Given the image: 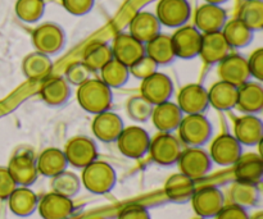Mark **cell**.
<instances>
[{
    "mask_svg": "<svg viewBox=\"0 0 263 219\" xmlns=\"http://www.w3.org/2000/svg\"><path fill=\"white\" fill-rule=\"evenodd\" d=\"M77 102L81 109L89 114L110 110L113 103V91L100 78H89L77 86Z\"/></svg>",
    "mask_w": 263,
    "mask_h": 219,
    "instance_id": "cell-1",
    "label": "cell"
},
{
    "mask_svg": "<svg viewBox=\"0 0 263 219\" xmlns=\"http://www.w3.org/2000/svg\"><path fill=\"white\" fill-rule=\"evenodd\" d=\"M81 184L85 189L94 195L109 194L117 184V173L109 163L94 161L82 168Z\"/></svg>",
    "mask_w": 263,
    "mask_h": 219,
    "instance_id": "cell-2",
    "label": "cell"
},
{
    "mask_svg": "<svg viewBox=\"0 0 263 219\" xmlns=\"http://www.w3.org/2000/svg\"><path fill=\"white\" fill-rule=\"evenodd\" d=\"M177 131L181 143L187 148H203L213 136L212 123L204 114L184 115Z\"/></svg>",
    "mask_w": 263,
    "mask_h": 219,
    "instance_id": "cell-3",
    "label": "cell"
},
{
    "mask_svg": "<svg viewBox=\"0 0 263 219\" xmlns=\"http://www.w3.org/2000/svg\"><path fill=\"white\" fill-rule=\"evenodd\" d=\"M151 140V135L143 127L128 126V127L123 128L116 144L123 156L138 161L148 154Z\"/></svg>",
    "mask_w": 263,
    "mask_h": 219,
    "instance_id": "cell-4",
    "label": "cell"
},
{
    "mask_svg": "<svg viewBox=\"0 0 263 219\" xmlns=\"http://www.w3.org/2000/svg\"><path fill=\"white\" fill-rule=\"evenodd\" d=\"M182 151V144L172 133L159 132L151 140L149 156L156 164L161 167L175 166Z\"/></svg>",
    "mask_w": 263,
    "mask_h": 219,
    "instance_id": "cell-5",
    "label": "cell"
},
{
    "mask_svg": "<svg viewBox=\"0 0 263 219\" xmlns=\"http://www.w3.org/2000/svg\"><path fill=\"white\" fill-rule=\"evenodd\" d=\"M32 44L36 51L49 56L55 55L61 53L66 45V33L57 23H43L33 30Z\"/></svg>",
    "mask_w": 263,
    "mask_h": 219,
    "instance_id": "cell-6",
    "label": "cell"
},
{
    "mask_svg": "<svg viewBox=\"0 0 263 219\" xmlns=\"http://www.w3.org/2000/svg\"><path fill=\"white\" fill-rule=\"evenodd\" d=\"M176 164L180 173L185 174L193 181L204 178L213 166L210 154L203 148H187L182 150Z\"/></svg>",
    "mask_w": 263,
    "mask_h": 219,
    "instance_id": "cell-7",
    "label": "cell"
},
{
    "mask_svg": "<svg viewBox=\"0 0 263 219\" xmlns=\"http://www.w3.org/2000/svg\"><path fill=\"white\" fill-rule=\"evenodd\" d=\"M68 166L76 169H82L98 159V146L92 138L87 136H74L64 145Z\"/></svg>",
    "mask_w": 263,
    "mask_h": 219,
    "instance_id": "cell-8",
    "label": "cell"
},
{
    "mask_svg": "<svg viewBox=\"0 0 263 219\" xmlns=\"http://www.w3.org/2000/svg\"><path fill=\"white\" fill-rule=\"evenodd\" d=\"M190 202L195 214L205 219L215 218L226 205L225 195L216 186H204L195 190Z\"/></svg>",
    "mask_w": 263,
    "mask_h": 219,
    "instance_id": "cell-9",
    "label": "cell"
},
{
    "mask_svg": "<svg viewBox=\"0 0 263 219\" xmlns=\"http://www.w3.org/2000/svg\"><path fill=\"white\" fill-rule=\"evenodd\" d=\"M175 92V85L171 77L157 71L141 81L140 95L152 105H158L171 100Z\"/></svg>",
    "mask_w": 263,
    "mask_h": 219,
    "instance_id": "cell-10",
    "label": "cell"
},
{
    "mask_svg": "<svg viewBox=\"0 0 263 219\" xmlns=\"http://www.w3.org/2000/svg\"><path fill=\"white\" fill-rule=\"evenodd\" d=\"M208 154L212 163L220 167H233L243 154V146L234 135L222 133L213 138Z\"/></svg>",
    "mask_w": 263,
    "mask_h": 219,
    "instance_id": "cell-11",
    "label": "cell"
},
{
    "mask_svg": "<svg viewBox=\"0 0 263 219\" xmlns=\"http://www.w3.org/2000/svg\"><path fill=\"white\" fill-rule=\"evenodd\" d=\"M202 35L203 33L199 32L194 26L185 25L176 28L175 33L171 36L176 58L190 61L199 56Z\"/></svg>",
    "mask_w": 263,
    "mask_h": 219,
    "instance_id": "cell-12",
    "label": "cell"
},
{
    "mask_svg": "<svg viewBox=\"0 0 263 219\" xmlns=\"http://www.w3.org/2000/svg\"><path fill=\"white\" fill-rule=\"evenodd\" d=\"M156 15L162 26L179 28L189 22L192 7L187 0H159Z\"/></svg>",
    "mask_w": 263,
    "mask_h": 219,
    "instance_id": "cell-13",
    "label": "cell"
},
{
    "mask_svg": "<svg viewBox=\"0 0 263 219\" xmlns=\"http://www.w3.org/2000/svg\"><path fill=\"white\" fill-rule=\"evenodd\" d=\"M176 104L185 115L204 114L210 108L208 90L198 84L185 85L177 95Z\"/></svg>",
    "mask_w": 263,
    "mask_h": 219,
    "instance_id": "cell-14",
    "label": "cell"
},
{
    "mask_svg": "<svg viewBox=\"0 0 263 219\" xmlns=\"http://www.w3.org/2000/svg\"><path fill=\"white\" fill-rule=\"evenodd\" d=\"M217 66L221 81H225L236 87L251 81L252 76L248 68V62L240 54H229Z\"/></svg>",
    "mask_w": 263,
    "mask_h": 219,
    "instance_id": "cell-15",
    "label": "cell"
},
{
    "mask_svg": "<svg viewBox=\"0 0 263 219\" xmlns=\"http://www.w3.org/2000/svg\"><path fill=\"white\" fill-rule=\"evenodd\" d=\"M125 128L123 120L110 110L99 113L94 117L91 123V131L95 138L104 144L116 143L118 136Z\"/></svg>",
    "mask_w": 263,
    "mask_h": 219,
    "instance_id": "cell-16",
    "label": "cell"
},
{
    "mask_svg": "<svg viewBox=\"0 0 263 219\" xmlns=\"http://www.w3.org/2000/svg\"><path fill=\"white\" fill-rule=\"evenodd\" d=\"M113 58L125 66L131 67L136 61L145 55V44L136 40L130 33H118L112 43Z\"/></svg>",
    "mask_w": 263,
    "mask_h": 219,
    "instance_id": "cell-17",
    "label": "cell"
},
{
    "mask_svg": "<svg viewBox=\"0 0 263 219\" xmlns=\"http://www.w3.org/2000/svg\"><path fill=\"white\" fill-rule=\"evenodd\" d=\"M7 168L17 186L31 187L40 176L36 167V159L27 153L15 154L9 161Z\"/></svg>",
    "mask_w": 263,
    "mask_h": 219,
    "instance_id": "cell-18",
    "label": "cell"
},
{
    "mask_svg": "<svg viewBox=\"0 0 263 219\" xmlns=\"http://www.w3.org/2000/svg\"><path fill=\"white\" fill-rule=\"evenodd\" d=\"M72 199L51 191L39 199L37 212L43 219H69L73 214Z\"/></svg>",
    "mask_w": 263,
    "mask_h": 219,
    "instance_id": "cell-19",
    "label": "cell"
},
{
    "mask_svg": "<svg viewBox=\"0 0 263 219\" xmlns=\"http://www.w3.org/2000/svg\"><path fill=\"white\" fill-rule=\"evenodd\" d=\"M226 22L228 14L221 5L205 3L198 8L194 14V27L202 33L222 31Z\"/></svg>",
    "mask_w": 263,
    "mask_h": 219,
    "instance_id": "cell-20",
    "label": "cell"
},
{
    "mask_svg": "<svg viewBox=\"0 0 263 219\" xmlns=\"http://www.w3.org/2000/svg\"><path fill=\"white\" fill-rule=\"evenodd\" d=\"M234 137L241 146H257L262 143L263 122L253 114H244L234 123Z\"/></svg>",
    "mask_w": 263,
    "mask_h": 219,
    "instance_id": "cell-21",
    "label": "cell"
},
{
    "mask_svg": "<svg viewBox=\"0 0 263 219\" xmlns=\"http://www.w3.org/2000/svg\"><path fill=\"white\" fill-rule=\"evenodd\" d=\"M184 115L185 114L180 109L179 105L170 100V102L162 103V104L156 105L153 108L151 120L154 127L159 132L172 133L177 131Z\"/></svg>",
    "mask_w": 263,
    "mask_h": 219,
    "instance_id": "cell-22",
    "label": "cell"
},
{
    "mask_svg": "<svg viewBox=\"0 0 263 219\" xmlns=\"http://www.w3.org/2000/svg\"><path fill=\"white\" fill-rule=\"evenodd\" d=\"M230 49L221 31L203 33L199 56L208 66H217L230 54Z\"/></svg>",
    "mask_w": 263,
    "mask_h": 219,
    "instance_id": "cell-23",
    "label": "cell"
},
{
    "mask_svg": "<svg viewBox=\"0 0 263 219\" xmlns=\"http://www.w3.org/2000/svg\"><path fill=\"white\" fill-rule=\"evenodd\" d=\"M236 108L243 114L257 115L263 110V86L262 82L248 81L238 87Z\"/></svg>",
    "mask_w": 263,
    "mask_h": 219,
    "instance_id": "cell-24",
    "label": "cell"
},
{
    "mask_svg": "<svg viewBox=\"0 0 263 219\" xmlns=\"http://www.w3.org/2000/svg\"><path fill=\"white\" fill-rule=\"evenodd\" d=\"M195 190V181L182 173H175L164 182V195L175 204H186L192 200Z\"/></svg>",
    "mask_w": 263,
    "mask_h": 219,
    "instance_id": "cell-25",
    "label": "cell"
},
{
    "mask_svg": "<svg viewBox=\"0 0 263 219\" xmlns=\"http://www.w3.org/2000/svg\"><path fill=\"white\" fill-rule=\"evenodd\" d=\"M130 35L140 43L146 44L161 33L162 25L156 14L151 12H138L130 21Z\"/></svg>",
    "mask_w": 263,
    "mask_h": 219,
    "instance_id": "cell-26",
    "label": "cell"
},
{
    "mask_svg": "<svg viewBox=\"0 0 263 219\" xmlns=\"http://www.w3.org/2000/svg\"><path fill=\"white\" fill-rule=\"evenodd\" d=\"M233 167L236 181L249 182V184L256 185H259L262 182L263 161L258 154H241L240 158Z\"/></svg>",
    "mask_w": 263,
    "mask_h": 219,
    "instance_id": "cell-27",
    "label": "cell"
},
{
    "mask_svg": "<svg viewBox=\"0 0 263 219\" xmlns=\"http://www.w3.org/2000/svg\"><path fill=\"white\" fill-rule=\"evenodd\" d=\"M36 167L40 176L53 178L68 168V162L62 149L48 148L39 154Z\"/></svg>",
    "mask_w": 263,
    "mask_h": 219,
    "instance_id": "cell-28",
    "label": "cell"
},
{
    "mask_svg": "<svg viewBox=\"0 0 263 219\" xmlns=\"http://www.w3.org/2000/svg\"><path fill=\"white\" fill-rule=\"evenodd\" d=\"M39 197L30 187L17 186L8 197L9 210L20 218L31 217L37 210Z\"/></svg>",
    "mask_w": 263,
    "mask_h": 219,
    "instance_id": "cell-29",
    "label": "cell"
},
{
    "mask_svg": "<svg viewBox=\"0 0 263 219\" xmlns=\"http://www.w3.org/2000/svg\"><path fill=\"white\" fill-rule=\"evenodd\" d=\"M71 85L66 81L64 77H55L41 86L40 96L48 107L61 108L71 99Z\"/></svg>",
    "mask_w": 263,
    "mask_h": 219,
    "instance_id": "cell-30",
    "label": "cell"
},
{
    "mask_svg": "<svg viewBox=\"0 0 263 219\" xmlns=\"http://www.w3.org/2000/svg\"><path fill=\"white\" fill-rule=\"evenodd\" d=\"M208 99H210V107L220 112H228L236 108L238 87L220 79L208 90Z\"/></svg>",
    "mask_w": 263,
    "mask_h": 219,
    "instance_id": "cell-31",
    "label": "cell"
},
{
    "mask_svg": "<svg viewBox=\"0 0 263 219\" xmlns=\"http://www.w3.org/2000/svg\"><path fill=\"white\" fill-rule=\"evenodd\" d=\"M53 71V62L50 56L33 51L27 54L22 61V73L23 76L31 81H40L46 78Z\"/></svg>",
    "mask_w": 263,
    "mask_h": 219,
    "instance_id": "cell-32",
    "label": "cell"
},
{
    "mask_svg": "<svg viewBox=\"0 0 263 219\" xmlns=\"http://www.w3.org/2000/svg\"><path fill=\"white\" fill-rule=\"evenodd\" d=\"M145 54L158 66H168L177 59L171 36L164 33H159L145 44Z\"/></svg>",
    "mask_w": 263,
    "mask_h": 219,
    "instance_id": "cell-33",
    "label": "cell"
},
{
    "mask_svg": "<svg viewBox=\"0 0 263 219\" xmlns=\"http://www.w3.org/2000/svg\"><path fill=\"white\" fill-rule=\"evenodd\" d=\"M221 32H222L229 46L234 49L247 48V46L251 45L254 38L253 31L238 18L228 21Z\"/></svg>",
    "mask_w": 263,
    "mask_h": 219,
    "instance_id": "cell-34",
    "label": "cell"
},
{
    "mask_svg": "<svg viewBox=\"0 0 263 219\" xmlns=\"http://www.w3.org/2000/svg\"><path fill=\"white\" fill-rule=\"evenodd\" d=\"M229 195H230L231 204L248 209V208H253L258 204L261 192H259L258 185L235 181L234 184H231Z\"/></svg>",
    "mask_w": 263,
    "mask_h": 219,
    "instance_id": "cell-35",
    "label": "cell"
},
{
    "mask_svg": "<svg viewBox=\"0 0 263 219\" xmlns=\"http://www.w3.org/2000/svg\"><path fill=\"white\" fill-rule=\"evenodd\" d=\"M100 79L110 89H121L125 86L130 79V69L127 66L121 62L116 61L115 58L105 64L99 71Z\"/></svg>",
    "mask_w": 263,
    "mask_h": 219,
    "instance_id": "cell-36",
    "label": "cell"
},
{
    "mask_svg": "<svg viewBox=\"0 0 263 219\" xmlns=\"http://www.w3.org/2000/svg\"><path fill=\"white\" fill-rule=\"evenodd\" d=\"M112 59L113 53L110 45L105 43H95L86 49L82 63L90 72H99Z\"/></svg>",
    "mask_w": 263,
    "mask_h": 219,
    "instance_id": "cell-37",
    "label": "cell"
},
{
    "mask_svg": "<svg viewBox=\"0 0 263 219\" xmlns=\"http://www.w3.org/2000/svg\"><path fill=\"white\" fill-rule=\"evenodd\" d=\"M238 19L248 26L253 32L263 28V0H243L239 8Z\"/></svg>",
    "mask_w": 263,
    "mask_h": 219,
    "instance_id": "cell-38",
    "label": "cell"
},
{
    "mask_svg": "<svg viewBox=\"0 0 263 219\" xmlns=\"http://www.w3.org/2000/svg\"><path fill=\"white\" fill-rule=\"evenodd\" d=\"M81 187V178L68 169L51 178V191L69 197V199H73L76 195H79Z\"/></svg>",
    "mask_w": 263,
    "mask_h": 219,
    "instance_id": "cell-39",
    "label": "cell"
},
{
    "mask_svg": "<svg viewBox=\"0 0 263 219\" xmlns=\"http://www.w3.org/2000/svg\"><path fill=\"white\" fill-rule=\"evenodd\" d=\"M45 12L44 0H17L15 14L22 22L36 23L41 19Z\"/></svg>",
    "mask_w": 263,
    "mask_h": 219,
    "instance_id": "cell-40",
    "label": "cell"
},
{
    "mask_svg": "<svg viewBox=\"0 0 263 219\" xmlns=\"http://www.w3.org/2000/svg\"><path fill=\"white\" fill-rule=\"evenodd\" d=\"M153 108L154 105H152L141 95H138V96H134L128 100L127 105H126V112L134 122L145 123L152 118Z\"/></svg>",
    "mask_w": 263,
    "mask_h": 219,
    "instance_id": "cell-41",
    "label": "cell"
},
{
    "mask_svg": "<svg viewBox=\"0 0 263 219\" xmlns=\"http://www.w3.org/2000/svg\"><path fill=\"white\" fill-rule=\"evenodd\" d=\"M158 67H159L158 64L145 54L143 58H140L139 61H136L133 66L128 67V69H130L131 76H134L135 78L141 79V81H143V79H145L146 77L156 73V72L158 71Z\"/></svg>",
    "mask_w": 263,
    "mask_h": 219,
    "instance_id": "cell-42",
    "label": "cell"
},
{
    "mask_svg": "<svg viewBox=\"0 0 263 219\" xmlns=\"http://www.w3.org/2000/svg\"><path fill=\"white\" fill-rule=\"evenodd\" d=\"M90 73L91 72L87 69V67L85 66L82 62L80 63H73L67 68L66 71V81L68 82L71 86H80L82 82H85L86 79L90 78Z\"/></svg>",
    "mask_w": 263,
    "mask_h": 219,
    "instance_id": "cell-43",
    "label": "cell"
},
{
    "mask_svg": "<svg viewBox=\"0 0 263 219\" xmlns=\"http://www.w3.org/2000/svg\"><path fill=\"white\" fill-rule=\"evenodd\" d=\"M62 4L69 14L81 17L91 12L95 0H62Z\"/></svg>",
    "mask_w": 263,
    "mask_h": 219,
    "instance_id": "cell-44",
    "label": "cell"
},
{
    "mask_svg": "<svg viewBox=\"0 0 263 219\" xmlns=\"http://www.w3.org/2000/svg\"><path fill=\"white\" fill-rule=\"evenodd\" d=\"M248 62V68L251 76L256 78L258 82L263 81V49L258 48L251 54Z\"/></svg>",
    "mask_w": 263,
    "mask_h": 219,
    "instance_id": "cell-45",
    "label": "cell"
},
{
    "mask_svg": "<svg viewBox=\"0 0 263 219\" xmlns=\"http://www.w3.org/2000/svg\"><path fill=\"white\" fill-rule=\"evenodd\" d=\"M117 219H152V217L149 210L143 205L130 204L120 210Z\"/></svg>",
    "mask_w": 263,
    "mask_h": 219,
    "instance_id": "cell-46",
    "label": "cell"
},
{
    "mask_svg": "<svg viewBox=\"0 0 263 219\" xmlns=\"http://www.w3.org/2000/svg\"><path fill=\"white\" fill-rule=\"evenodd\" d=\"M15 187H17V184L12 178L7 167H0V200L2 202L8 200Z\"/></svg>",
    "mask_w": 263,
    "mask_h": 219,
    "instance_id": "cell-47",
    "label": "cell"
},
{
    "mask_svg": "<svg viewBox=\"0 0 263 219\" xmlns=\"http://www.w3.org/2000/svg\"><path fill=\"white\" fill-rule=\"evenodd\" d=\"M251 215L248 214L247 209L238 207V205H225L213 219H249Z\"/></svg>",
    "mask_w": 263,
    "mask_h": 219,
    "instance_id": "cell-48",
    "label": "cell"
},
{
    "mask_svg": "<svg viewBox=\"0 0 263 219\" xmlns=\"http://www.w3.org/2000/svg\"><path fill=\"white\" fill-rule=\"evenodd\" d=\"M205 3H208V4H215V5H222L225 4L228 0H204Z\"/></svg>",
    "mask_w": 263,
    "mask_h": 219,
    "instance_id": "cell-49",
    "label": "cell"
},
{
    "mask_svg": "<svg viewBox=\"0 0 263 219\" xmlns=\"http://www.w3.org/2000/svg\"><path fill=\"white\" fill-rule=\"evenodd\" d=\"M249 219H263V212H257L254 213L252 217H249Z\"/></svg>",
    "mask_w": 263,
    "mask_h": 219,
    "instance_id": "cell-50",
    "label": "cell"
},
{
    "mask_svg": "<svg viewBox=\"0 0 263 219\" xmlns=\"http://www.w3.org/2000/svg\"><path fill=\"white\" fill-rule=\"evenodd\" d=\"M194 219H205V218H200V217H198V218H194Z\"/></svg>",
    "mask_w": 263,
    "mask_h": 219,
    "instance_id": "cell-51",
    "label": "cell"
}]
</instances>
